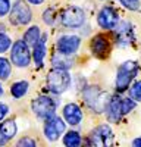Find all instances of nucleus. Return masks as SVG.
Returning <instances> with one entry per match:
<instances>
[{
  "mask_svg": "<svg viewBox=\"0 0 141 147\" xmlns=\"http://www.w3.org/2000/svg\"><path fill=\"white\" fill-rule=\"evenodd\" d=\"M0 131H2L5 140L10 141V140H13V137L16 136L18 125H16V122L13 119H6V121L3 119V124L0 125Z\"/></svg>",
  "mask_w": 141,
  "mask_h": 147,
  "instance_id": "obj_17",
  "label": "nucleus"
},
{
  "mask_svg": "<svg viewBox=\"0 0 141 147\" xmlns=\"http://www.w3.org/2000/svg\"><path fill=\"white\" fill-rule=\"evenodd\" d=\"M112 143H113V131L107 124H101L96 127L88 134V144L91 146L103 147V146H110Z\"/></svg>",
  "mask_w": 141,
  "mask_h": 147,
  "instance_id": "obj_9",
  "label": "nucleus"
},
{
  "mask_svg": "<svg viewBox=\"0 0 141 147\" xmlns=\"http://www.w3.org/2000/svg\"><path fill=\"white\" fill-rule=\"evenodd\" d=\"M90 50L97 59H107L112 52V41L106 34H97L90 41Z\"/></svg>",
  "mask_w": 141,
  "mask_h": 147,
  "instance_id": "obj_10",
  "label": "nucleus"
},
{
  "mask_svg": "<svg viewBox=\"0 0 141 147\" xmlns=\"http://www.w3.org/2000/svg\"><path fill=\"white\" fill-rule=\"evenodd\" d=\"M65 131H66V122L63 121V118H59L56 115L47 119L44 124V136L49 141H57L59 137L63 136Z\"/></svg>",
  "mask_w": 141,
  "mask_h": 147,
  "instance_id": "obj_11",
  "label": "nucleus"
},
{
  "mask_svg": "<svg viewBox=\"0 0 141 147\" xmlns=\"http://www.w3.org/2000/svg\"><path fill=\"white\" fill-rule=\"evenodd\" d=\"M119 22V13L112 6H103L97 13V24L103 30H113Z\"/></svg>",
  "mask_w": 141,
  "mask_h": 147,
  "instance_id": "obj_13",
  "label": "nucleus"
},
{
  "mask_svg": "<svg viewBox=\"0 0 141 147\" xmlns=\"http://www.w3.org/2000/svg\"><path fill=\"white\" fill-rule=\"evenodd\" d=\"M16 144H18V146H21V147H35V146H37L35 140H34V138H31V137H22Z\"/></svg>",
  "mask_w": 141,
  "mask_h": 147,
  "instance_id": "obj_29",
  "label": "nucleus"
},
{
  "mask_svg": "<svg viewBox=\"0 0 141 147\" xmlns=\"http://www.w3.org/2000/svg\"><path fill=\"white\" fill-rule=\"evenodd\" d=\"M30 90V82L28 81H16L12 84L10 87V94L15 97V99H22Z\"/></svg>",
  "mask_w": 141,
  "mask_h": 147,
  "instance_id": "obj_21",
  "label": "nucleus"
},
{
  "mask_svg": "<svg viewBox=\"0 0 141 147\" xmlns=\"http://www.w3.org/2000/svg\"><path fill=\"white\" fill-rule=\"evenodd\" d=\"M63 144L68 147H78L82 144V137L78 131H65L63 132Z\"/></svg>",
  "mask_w": 141,
  "mask_h": 147,
  "instance_id": "obj_20",
  "label": "nucleus"
},
{
  "mask_svg": "<svg viewBox=\"0 0 141 147\" xmlns=\"http://www.w3.org/2000/svg\"><path fill=\"white\" fill-rule=\"evenodd\" d=\"M62 116H63V121L66 122V125L77 127L81 124L84 113H82V109L77 103H68L62 109Z\"/></svg>",
  "mask_w": 141,
  "mask_h": 147,
  "instance_id": "obj_14",
  "label": "nucleus"
},
{
  "mask_svg": "<svg viewBox=\"0 0 141 147\" xmlns=\"http://www.w3.org/2000/svg\"><path fill=\"white\" fill-rule=\"evenodd\" d=\"M0 32H5V25L3 24H0Z\"/></svg>",
  "mask_w": 141,
  "mask_h": 147,
  "instance_id": "obj_34",
  "label": "nucleus"
},
{
  "mask_svg": "<svg viewBox=\"0 0 141 147\" xmlns=\"http://www.w3.org/2000/svg\"><path fill=\"white\" fill-rule=\"evenodd\" d=\"M47 53V34H43L38 41L32 46V55L31 59L34 60V63L37 68H43L44 66V57Z\"/></svg>",
  "mask_w": 141,
  "mask_h": 147,
  "instance_id": "obj_16",
  "label": "nucleus"
},
{
  "mask_svg": "<svg viewBox=\"0 0 141 147\" xmlns=\"http://www.w3.org/2000/svg\"><path fill=\"white\" fill-rule=\"evenodd\" d=\"M32 19V10L30 7V3L27 0H16L10 6L9 10V21L15 27H23L28 25Z\"/></svg>",
  "mask_w": 141,
  "mask_h": 147,
  "instance_id": "obj_4",
  "label": "nucleus"
},
{
  "mask_svg": "<svg viewBox=\"0 0 141 147\" xmlns=\"http://www.w3.org/2000/svg\"><path fill=\"white\" fill-rule=\"evenodd\" d=\"M60 21L62 25L66 28H81L85 24V12L78 6H69L63 10Z\"/></svg>",
  "mask_w": 141,
  "mask_h": 147,
  "instance_id": "obj_8",
  "label": "nucleus"
},
{
  "mask_svg": "<svg viewBox=\"0 0 141 147\" xmlns=\"http://www.w3.org/2000/svg\"><path fill=\"white\" fill-rule=\"evenodd\" d=\"M115 32V43L119 47H128L135 41V32L134 27L129 21H121L116 24V27L113 28Z\"/></svg>",
  "mask_w": 141,
  "mask_h": 147,
  "instance_id": "obj_7",
  "label": "nucleus"
},
{
  "mask_svg": "<svg viewBox=\"0 0 141 147\" xmlns=\"http://www.w3.org/2000/svg\"><path fill=\"white\" fill-rule=\"evenodd\" d=\"M5 143H6V140H5V137H3L2 131H0V146H2V144H5Z\"/></svg>",
  "mask_w": 141,
  "mask_h": 147,
  "instance_id": "obj_33",
  "label": "nucleus"
},
{
  "mask_svg": "<svg viewBox=\"0 0 141 147\" xmlns=\"http://www.w3.org/2000/svg\"><path fill=\"white\" fill-rule=\"evenodd\" d=\"M132 146H134V147H141V137L132 140Z\"/></svg>",
  "mask_w": 141,
  "mask_h": 147,
  "instance_id": "obj_32",
  "label": "nucleus"
},
{
  "mask_svg": "<svg viewBox=\"0 0 141 147\" xmlns=\"http://www.w3.org/2000/svg\"><path fill=\"white\" fill-rule=\"evenodd\" d=\"M82 99L94 113H104V109L107 106L110 96L103 91L99 85H87L82 90Z\"/></svg>",
  "mask_w": 141,
  "mask_h": 147,
  "instance_id": "obj_1",
  "label": "nucleus"
},
{
  "mask_svg": "<svg viewBox=\"0 0 141 147\" xmlns=\"http://www.w3.org/2000/svg\"><path fill=\"white\" fill-rule=\"evenodd\" d=\"M138 62L135 60H126L124 62L116 72V80H115V88L117 93H124L129 88L131 82L134 81V78L138 75Z\"/></svg>",
  "mask_w": 141,
  "mask_h": 147,
  "instance_id": "obj_2",
  "label": "nucleus"
},
{
  "mask_svg": "<svg viewBox=\"0 0 141 147\" xmlns=\"http://www.w3.org/2000/svg\"><path fill=\"white\" fill-rule=\"evenodd\" d=\"M72 78L69 75V69H62V68H53L47 74V87H49L52 94H62L65 93L69 87Z\"/></svg>",
  "mask_w": 141,
  "mask_h": 147,
  "instance_id": "obj_3",
  "label": "nucleus"
},
{
  "mask_svg": "<svg viewBox=\"0 0 141 147\" xmlns=\"http://www.w3.org/2000/svg\"><path fill=\"white\" fill-rule=\"evenodd\" d=\"M10 74H12V62L7 60L6 57L0 56V80L2 81L9 80Z\"/></svg>",
  "mask_w": 141,
  "mask_h": 147,
  "instance_id": "obj_22",
  "label": "nucleus"
},
{
  "mask_svg": "<svg viewBox=\"0 0 141 147\" xmlns=\"http://www.w3.org/2000/svg\"><path fill=\"white\" fill-rule=\"evenodd\" d=\"M10 62L16 68H27L31 65V50L23 40H18L10 46Z\"/></svg>",
  "mask_w": 141,
  "mask_h": 147,
  "instance_id": "obj_6",
  "label": "nucleus"
},
{
  "mask_svg": "<svg viewBox=\"0 0 141 147\" xmlns=\"http://www.w3.org/2000/svg\"><path fill=\"white\" fill-rule=\"evenodd\" d=\"M30 5H43L46 0H27Z\"/></svg>",
  "mask_w": 141,
  "mask_h": 147,
  "instance_id": "obj_31",
  "label": "nucleus"
},
{
  "mask_svg": "<svg viewBox=\"0 0 141 147\" xmlns=\"http://www.w3.org/2000/svg\"><path fill=\"white\" fill-rule=\"evenodd\" d=\"M74 60L70 59L69 55H63L60 52H56L52 56V65L53 68H62V69H70Z\"/></svg>",
  "mask_w": 141,
  "mask_h": 147,
  "instance_id": "obj_18",
  "label": "nucleus"
},
{
  "mask_svg": "<svg viewBox=\"0 0 141 147\" xmlns=\"http://www.w3.org/2000/svg\"><path fill=\"white\" fill-rule=\"evenodd\" d=\"M40 37H41L40 27H37V25H31V27L27 28V31H25V34H23V38H22V40L27 43L28 47H32L35 43L38 41Z\"/></svg>",
  "mask_w": 141,
  "mask_h": 147,
  "instance_id": "obj_19",
  "label": "nucleus"
},
{
  "mask_svg": "<svg viewBox=\"0 0 141 147\" xmlns=\"http://www.w3.org/2000/svg\"><path fill=\"white\" fill-rule=\"evenodd\" d=\"M9 113V106L6 103H2L0 102V122H2Z\"/></svg>",
  "mask_w": 141,
  "mask_h": 147,
  "instance_id": "obj_30",
  "label": "nucleus"
},
{
  "mask_svg": "<svg viewBox=\"0 0 141 147\" xmlns=\"http://www.w3.org/2000/svg\"><path fill=\"white\" fill-rule=\"evenodd\" d=\"M81 46V38L78 35L74 34H65L62 37H59L56 41V52H60L63 55L72 56L79 50Z\"/></svg>",
  "mask_w": 141,
  "mask_h": 147,
  "instance_id": "obj_12",
  "label": "nucleus"
},
{
  "mask_svg": "<svg viewBox=\"0 0 141 147\" xmlns=\"http://www.w3.org/2000/svg\"><path fill=\"white\" fill-rule=\"evenodd\" d=\"M117 2L128 10H138L140 9V0H117Z\"/></svg>",
  "mask_w": 141,
  "mask_h": 147,
  "instance_id": "obj_27",
  "label": "nucleus"
},
{
  "mask_svg": "<svg viewBox=\"0 0 141 147\" xmlns=\"http://www.w3.org/2000/svg\"><path fill=\"white\" fill-rule=\"evenodd\" d=\"M121 100L122 97L121 96H112L109 102H107V106H106L104 112H106V116H107V121L112 122V124H117L121 119H122V107H121Z\"/></svg>",
  "mask_w": 141,
  "mask_h": 147,
  "instance_id": "obj_15",
  "label": "nucleus"
},
{
  "mask_svg": "<svg viewBox=\"0 0 141 147\" xmlns=\"http://www.w3.org/2000/svg\"><path fill=\"white\" fill-rule=\"evenodd\" d=\"M2 96H3V85L0 84V97H2Z\"/></svg>",
  "mask_w": 141,
  "mask_h": 147,
  "instance_id": "obj_35",
  "label": "nucleus"
},
{
  "mask_svg": "<svg viewBox=\"0 0 141 147\" xmlns=\"http://www.w3.org/2000/svg\"><path fill=\"white\" fill-rule=\"evenodd\" d=\"M12 46V38L6 32H0V53L7 52Z\"/></svg>",
  "mask_w": 141,
  "mask_h": 147,
  "instance_id": "obj_25",
  "label": "nucleus"
},
{
  "mask_svg": "<svg viewBox=\"0 0 141 147\" xmlns=\"http://www.w3.org/2000/svg\"><path fill=\"white\" fill-rule=\"evenodd\" d=\"M10 0H0V18H3L10 10Z\"/></svg>",
  "mask_w": 141,
  "mask_h": 147,
  "instance_id": "obj_28",
  "label": "nucleus"
},
{
  "mask_svg": "<svg viewBox=\"0 0 141 147\" xmlns=\"http://www.w3.org/2000/svg\"><path fill=\"white\" fill-rule=\"evenodd\" d=\"M43 21L47 24V25H53L56 21V10L53 7H49L43 12Z\"/></svg>",
  "mask_w": 141,
  "mask_h": 147,
  "instance_id": "obj_26",
  "label": "nucleus"
},
{
  "mask_svg": "<svg viewBox=\"0 0 141 147\" xmlns=\"http://www.w3.org/2000/svg\"><path fill=\"white\" fill-rule=\"evenodd\" d=\"M137 106V102L131 97H122L121 100V107H122V115H128L129 112H132Z\"/></svg>",
  "mask_w": 141,
  "mask_h": 147,
  "instance_id": "obj_24",
  "label": "nucleus"
},
{
  "mask_svg": "<svg viewBox=\"0 0 141 147\" xmlns=\"http://www.w3.org/2000/svg\"><path fill=\"white\" fill-rule=\"evenodd\" d=\"M57 100H54L53 97L50 96H38L35 97L31 103V109L34 115L43 119V121H47L50 119L52 116L56 115V109H57Z\"/></svg>",
  "mask_w": 141,
  "mask_h": 147,
  "instance_id": "obj_5",
  "label": "nucleus"
},
{
  "mask_svg": "<svg viewBox=\"0 0 141 147\" xmlns=\"http://www.w3.org/2000/svg\"><path fill=\"white\" fill-rule=\"evenodd\" d=\"M129 97L134 99L135 102H141V80L134 81L131 85H129Z\"/></svg>",
  "mask_w": 141,
  "mask_h": 147,
  "instance_id": "obj_23",
  "label": "nucleus"
}]
</instances>
